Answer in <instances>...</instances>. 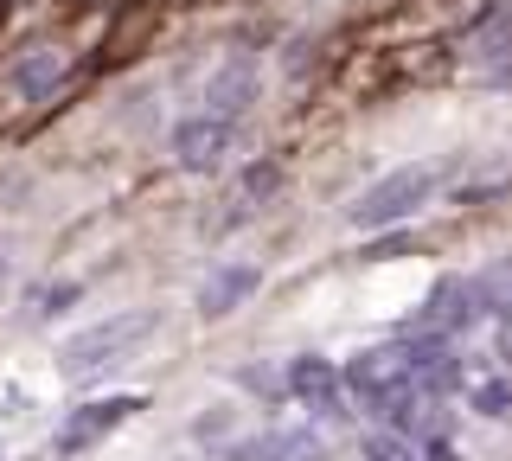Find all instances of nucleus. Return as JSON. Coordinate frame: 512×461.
<instances>
[{"label": "nucleus", "instance_id": "f257e3e1", "mask_svg": "<svg viewBox=\"0 0 512 461\" xmlns=\"http://www.w3.org/2000/svg\"><path fill=\"white\" fill-rule=\"evenodd\" d=\"M442 353V340H429V333H404V340H384V346H365L359 359L346 365V378L340 385H352V397H359V404H384V397L391 391H404L416 372H423L429 359Z\"/></svg>", "mask_w": 512, "mask_h": 461}, {"label": "nucleus", "instance_id": "f03ea898", "mask_svg": "<svg viewBox=\"0 0 512 461\" xmlns=\"http://www.w3.org/2000/svg\"><path fill=\"white\" fill-rule=\"evenodd\" d=\"M154 333V308H128V314H109V321H96L90 333H77L71 346H64V372H103V365L128 359L141 340Z\"/></svg>", "mask_w": 512, "mask_h": 461}, {"label": "nucleus", "instance_id": "7ed1b4c3", "mask_svg": "<svg viewBox=\"0 0 512 461\" xmlns=\"http://www.w3.org/2000/svg\"><path fill=\"white\" fill-rule=\"evenodd\" d=\"M436 193V180H429V167H404V173H384L372 193L352 199V225L378 231V225H397V218H410L416 205Z\"/></svg>", "mask_w": 512, "mask_h": 461}, {"label": "nucleus", "instance_id": "20e7f679", "mask_svg": "<svg viewBox=\"0 0 512 461\" xmlns=\"http://www.w3.org/2000/svg\"><path fill=\"white\" fill-rule=\"evenodd\" d=\"M474 314H480V289H474V282H461V276H448V282H436V289H429V301H423V333L448 346L455 333L474 327Z\"/></svg>", "mask_w": 512, "mask_h": 461}, {"label": "nucleus", "instance_id": "39448f33", "mask_svg": "<svg viewBox=\"0 0 512 461\" xmlns=\"http://www.w3.org/2000/svg\"><path fill=\"white\" fill-rule=\"evenodd\" d=\"M141 410V397H96V404H77L71 417H64V436L58 449H90V442H103L116 423H128Z\"/></svg>", "mask_w": 512, "mask_h": 461}, {"label": "nucleus", "instance_id": "423d86ee", "mask_svg": "<svg viewBox=\"0 0 512 461\" xmlns=\"http://www.w3.org/2000/svg\"><path fill=\"white\" fill-rule=\"evenodd\" d=\"M224 148H231V122L224 116H212V109H205V116H186L180 129H173V154H180V167H218L224 161Z\"/></svg>", "mask_w": 512, "mask_h": 461}, {"label": "nucleus", "instance_id": "0eeeda50", "mask_svg": "<svg viewBox=\"0 0 512 461\" xmlns=\"http://www.w3.org/2000/svg\"><path fill=\"white\" fill-rule=\"evenodd\" d=\"M288 391H295L314 417H333V410H340V372H333L327 359H295L288 365Z\"/></svg>", "mask_w": 512, "mask_h": 461}, {"label": "nucleus", "instance_id": "6e6552de", "mask_svg": "<svg viewBox=\"0 0 512 461\" xmlns=\"http://www.w3.org/2000/svg\"><path fill=\"white\" fill-rule=\"evenodd\" d=\"M13 90H20L26 103H45L52 90L64 84V52H52V45H39V52H26V58H13Z\"/></svg>", "mask_w": 512, "mask_h": 461}, {"label": "nucleus", "instance_id": "1a4fd4ad", "mask_svg": "<svg viewBox=\"0 0 512 461\" xmlns=\"http://www.w3.org/2000/svg\"><path fill=\"white\" fill-rule=\"evenodd\" d=\"M256 282H263V276H256L250 263H231V269H218V276L199 289V314H205V321H224V314H231L237 301H250V295H256Z\"/></svg>", "mask_w": 512, "mask_h": 461}, {"label": "nucleus", "instance_id": "9d476101", "mask_svg": "<svg viewBox=\"0 0 512 461\" xmlns=\"http://www.w3.org/2000/svg\"><path fill=\"white\" fill-rule=\"evenodd\" d=\"M308 455H314V436H308V429H269V436L244 442L231 461H308Z\"/></svg>", "mask_w": 512, "mask_h": 461}, {"label": "nucleus", "instance_id": "9b49d317", "mask_svg": "<svg viewBox=\"0 0 512 461\" xmlns=\"http://www.w3.org/2000/svg\"><path fill=\"white\" fill-rule=\"evenodd\" d=\"M256 97V77H250V65H224L218 77H212V116H224L231 122L237 109H244Z\"/></svg>", "mask_w": 512, "mask_h": 461}, {"label": "nucleus", "instance_id": "f8f14e48", "mask_svg": "<svg viewBox=\"0 0 512 461\" xmlns=\"http://www.w3.org/2000/svg\"><path fill=\"white\" fill-rule=\"evenodd\" d=\"M480 289V308H500V314H512V263H493L487 276L474 282Z\"/></svg>", "mask_w": 512, "mask_h": 461}, {"label": "nucleus", "instance_id": "ddd939ff", "mask_svg": "<svg viewBox=\"0 0 512 461\" xmlns=\"http://www.w3.org/2000/svg\"><path fill=\"white\" fill-rule=\"evenodd\" d=\"M276 180H282V173H276V161L250 167V173H244V199H269V193H276Z\"/></svg>", "mask_w": 512, "mask_h": 461}, {"label": "nucleus", "instance_id": "4468645a", "mask_svg": "<svg viewBox=\"0 0 512 461\" xmlns=\"http://www.w3.org/2000/svg\"><path fill=\"white\" fill-rule=\"evenodd\" d=\"M474 410H487V417H506V410H512V385H480V391H474Z\"/></svg>", "mask_w": 512, "mask_h": 461}, {"label": "nucleus", "instance_id": "2eb2a0df", "mask_svg": "<svg viewBox=\"0 0 512 461\" xmlns=\"http://www.w3.org/2000/svg\"><path fill=\"white\" fill-rule=\"evenodd\" d=\"M372 461H410V449H404L397 436H378V442H372Z\"/></svg>", "mask_w": 512, "mask_h": 461}, {"label": "nucleus", "instance_id": "dca6fc26", "mask_svg": "<svg viewBox=\"0 0 512 461\" xmlns=\"http://www.w3.org/2000/svg\"><path fill=\"white\" fill-rule=\"evenodd\" d=\"M423 461H461V455L448 449V436H442V442H423Z\"/></svg>", "mask_w": 512, "mask_h": 461}, {"label": "nucleus", "instance_id": "f3484780", "mask_svg": "<svg viewBox=\"0 0 512 461\" xmlns=\"http://www.w3.org/2000/svg\"><path fill=\"white\" fill-rule=\"evenodd\" d=\"M500 353L512 359V314H506V327H500Z\"/></svg>", "mask_w": 512, "mask_h": 461}]
</instances>
